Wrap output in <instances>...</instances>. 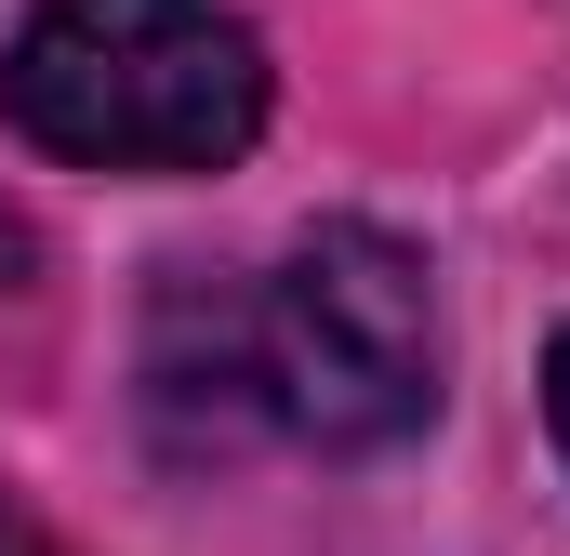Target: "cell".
Instances as JSON below:
<instances>
[{
  "label": "cell",
  "mask_w": 570,
  "mask_h": 556,
  "mask_svg": "<svg viewBox=\"0 0 570 556\" xmlns=\"http://www.w3.org/2000/svg\"><path fill=\"white\" fill-rule=\"evenodd\" d=\"M0 556H53L40 530H27V504H13V490H0Z\"/></svg>",
  "instance_id": "5"
},
{
  "label": "cell",
  "mask_w": 570,
  "mask_h": 556,
  "mask_svg": "<svg viewBox=\"0 0 570 556\" xmlns=\"http://www.w3.org/2000/svg\"><path fill=\"white\" fill-rule=\"evenodd\" d=\"M226 411L279 424L305 450H399L438 411V305L385 226H305L266 291L213 305Z\"/></svg>",
  "instance_id": "2"
},
{
  "label": "cell",
  "mask_w": 570,
  "mask_h": 556,
  "mask_svg": "<svg viewBox=\"0 0 570 556\" xmlns=\"http://www.w3.org/2000/svg\"><path fill=\"white\" fill-rule=\"evenodd\" d=\"M27 291H40V252H27V226H13V212H0V318H13V305H27Z\"/></svg>",
  "instance_id": "3"
},
{
  "label": "cell",
  "mask_w": 570,
  "mask_h": 556,
  "mask_svg": "<svg viewBox=\"0 0 570 556\" xmlns=\"http://www.w3.org/2000/svg\"><path fill=\"white\" fill-rule=\"evenodd\" d=\"M0 120L94 172H226L266 133V53L226 0H27Z\"/></svg>",
  "instance_id": "1"
},
{
  "label": "cell",
  "mask_w": 570,
  "mask_h": 556,
  "mask_svg": "<svg viewBox=\"0 0 570 556\" xmlns=\"http://www.w3.org/2000/svg\"><path fill=\"white\" fill-rule=\"evenodd\" d=\"M544 424H558V450H570V331L544 345Z\"/></svg>",
  "instance_id": "4"
}]
</instances>
